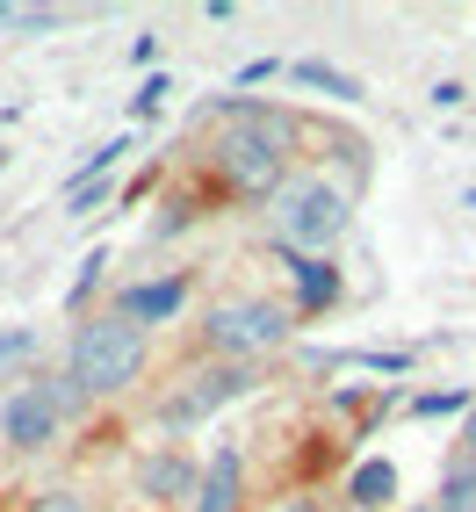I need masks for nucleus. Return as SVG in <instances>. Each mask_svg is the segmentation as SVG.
I'll return each instance as SVG.
<instances>
[{"mask_svg": "<svg viewBox=\"0 0 476 512\" xmlns=\"http://www.w3.org/2000/svg\"><path fill=\"white\" fill-rule=\"evenodd\" d=\"M37 512H80V498H73V491H51V498H44Z\"/></svg>", "mask_w": 476, "mask_h": 512, "instance_id": "16", "label": "nucleus"}, {"mask_svg": "<svg viewBox=\"0 0 476 512\" xmlns=\"http://www.w3.org/2000/svg\"><path fill=\"white\" fill-rule=\"evenodd\" d=\"M347 498H354V505H390V498H397V462H361V469L347 476Z\"/></svg>", "mask_w": 476, "mask_h": 512, "instance_id": "10", "label": "nucleus"}, {"mask_svg": "<svg viewBox=\"0 0 476 512\" xmlns=\"http://www.w3.org/2000/svg\"><path fill=\"white\" fill-rule=\"evenodd\" d=\"M469 210H476V188H469Z\"/></svg>", "mask_w": 476, "mask_h": 512, "instance_id": "19", "label": "nucleus"}, {"mask_svg": "<svg viewBox=\"0 0 476 512\" xmlns=\"http://www.w3.org/2000/svg\"><path fill=\"white\" fill-rule=\"evenodd\" d=\"M412 512H426V505H412Z\"/></svg>", "mask_w": 476, "mask_h": 512, "instance_id": "21", "label": "nucleus"}, {"mask_svg": "<svg viewBox=\"0 0 476 512\" xmlns=\"http://www.w3.org/2000/svg\"><path fill=\"white\" fill-rule=\"evenodd\" d=\"M462 448H469V462H476V404H469V419H462Z\"/></svg>", "mask_w": 476, "mask_h": 512, "instance_id": "17", "label": "nucleus"}, {"mask_svg": "<svg viewBox=\"0 0 476 512\" xmlns=\"http://www.w3.org/2000/svg\"><path fill=\"white\" fill-rule=\"evenodd\" d=\"M37 347V332H0V361H15V354H29Z\"/></svg>", "mask_w": 476, "mask_h": 512, "instance_id": "15", "label": "nucleus"}, {"mask_svg": "<svg viewBox=\"0 0 476 512\" xmlns=\"http://www.w3.org/2000/svg\"><path fill=\"white\" fill-rule=\"evenodd\" d=\"M289 267H296V289H303L311 311H325V303L339 296V267H325V260H289Z\"/></svg>", "mask_w": 476, "mask_h": 512, "instance_id": "11", "label": "nucleus"}, {"mask_svg": "<svg viewBox=\"0 0 476 512\" xmlns=\"http://www.w3.org/2000/svg\"><path fill=\"white\" fill-rule=\"evenodd\" d=\"M238 505V455L217 448L210 469H202V484H195V512H231Z\"/></svg>", "mask_w": 476, "mask_h": 512, "instance_id": "8", "label": "nucleus"}, {"mask_svg": "<svg viewBox=\"0 0 476 512\" xmlns=\"http://www.w3.org/2000/svg\"><path fill=\"white\" fill-rule=\"evenodd\" d=\"M246 383H253L246 368H210V375H188V390H174V397L159 404V426H195V419H210L217 404H231Z\"/></svg>", "mask_w": 476, "mask_h": 512, "instance_id": "5", "label": "nucleus"}, {"mask_svg": "<svg viewBox=\"0 0 476 512\" xmlns=\"http://www.w3.org/2000/svg\"><path fill=\"white\" fill-rule=\"evenodd\" d=\"M138 368H145V325H130L123 311L80 325V339H73V383L80 390L109 397L123 383H138Z\"/></svg>", "mask_w": 476, "mask_h": 512, "instance_id": "1", "label": "nucleus"}, {"mask_svg": "<svg viewBox=\"0 0 476 512\" xmlns=\"http://www.w3.org/2000/svg\"><path fill=\"white\" fill-rule=\"evenodd\" d=\"M166 94H174L166 80H145V94H138V116H159V109H166Z\"/></svg>", "mask_w": 476, "mask_h": 512, "instance_id": "14", "label": "nucleus"}, {"mask_svg": "<svg viewBox=\"0 0 476 512\" xmlns=\"http://www.w3.org/2000/svg\"><path fill=\"white\" fill-rule=\"evenodd\" d=\"M138 491L145 498H188V462L166 448V455H152L145 469H138Z\"/></svg>", "mask_w": 476, "mask_h": 512, "instance_id": "9", "label": "nucleus"}, {"mask_svg": "<svg viewBox=\"0 0 476 512\" xmlns=\"http://www.w3.org/2000/svg\"><path fill=\"white\" fill-rule=\"evenodd\" d=\"M412 412H419V419H448V412H469V397H462V390H455V397L440 390V397H419Z\"/></svg>", "mask_w": 476, "mask_h": 512, "instance_id": "13", "label": "nucleus"}, {"mask_svg": "<svg viewBox=\"0 0 476 512\" xmlns=\"http://www.w3.org/2000/svg\"><path fill=\"white\" fill-rule=\"evenodd\" d=\"M0 166H8V152H0Z\"/></svg>", "mask_w": 476, "mask_h": 512, "instance_id": "20", "label": "nucleus"}, {"mask_svg": "<svg viewBox=\"0 0 476 512\" xmlns=\"http://www.w3.org/2000/svg\"><path fill=\"white\" fill-rule=\"evenodd\" d=\"M289 80H303V87H325V94H339V101H361V80H347V73H332V65H318V58H303V65H289Z\"/></svg>", "mask_w": 476, "mask_h": 512, "instance_id": "12", "label": "nucleus"}, {"mask_svg": "<svg viewBox=\"0 0 476 512\" xmlns=\"http://www.w3.org/2000/svg\"><path fill=\"white\" fill-rule=\"evenodd\" d=\"M282 512H318V505H282Z\"/></svg>", "mask_w": 476, "mask_h": 512, "instance_id": "18", "label": "nucleus"}, {"mask_svg": "<svg viewBox=\"0 0 476 512\" xmlns=\"http://www.w3.org/2000/svg\"><path fill=\"white\" fill-rule=\"evenodd\" d=\"M282 159H289V123H238L231 138H224V181L231 188H246V195H267L282 181Z\"/></svg>", "mask_w": 476, "mask_h": 512, "instance_id": "2", "label": "nucleus"}, {"mask_svg": "<svg viewBox=\"0 0 476 512\" xmlns=\"http://www.w3.org/2000/svg\"><path fill=\"white\" fill-rule=\"evenodd\" d=\"M0 433H8L15 448H44V440L58 433V404L44 397V383L37 390H15L8 404H0Z\"/></svg>", "mask_w": 476, "mask_h": 512, "instance_id": "6", "label": "nucleus"}, {"mask_svg": "<svg viewBox=\"0 0 476 512\" xmlns=\"http://www.w3.org/2000/svg\"><path fill=\"white\" fill-rule=\"evenodd\" d=\"M275 224H282V246H332L347 231V195L332 181H296V188H282Z\"/></svg>", "mask_w": 476, "mask_h": 512, "instance_id": "3", "label": "nucleus"}, {"mask_svg": "<svg viewBox=\"0 0 476 512\" xmlns=\"http://www.w3.org/2000/svg\"><path fill=\"white\" fill-rule=\"evenodd\" d=\"M181 296H188V282H181V275H174V282H145V289H123V318H130V325L174 318V311H181Z\"/></svg>", "mask_w": 476, "mask_h": 512, "instance_id": "7", "label": "nucleus"}, {"mask_svg": "<svg viewBox=\"0 0 476 512\" xmlns=\"http://www.w3.org/2000/svg\"><path fill=\"white\" fill-rule=\"evenodd\" d=\"M282 332H289V318L275 311V303H217V318H210V347L246 354V347H275Z\"/></svg>", "mask_w": 476, "mask_h": 512, "instance_id": "4", "label": "nucleus"}]
</instances>
